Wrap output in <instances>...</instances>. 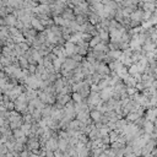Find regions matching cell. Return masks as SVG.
I'll use <instances>...</instances> for the list:
<instances>
[{
  "label": "cell",
  "mask_w": 157,
  "mask_h": 157,
  "mask_svg": "<svg viewBox=\"0 0 157 157\" xmlns=\"http://www.w3.org/2000/svg\"><path fill=\"white\" fill-rule=\"evenodd\" d=\"M153 81H155V79H153L152 75H145L144 76V86H148L150 87Z\"/></svg>",
  "instance_id": "cell-1"
},
{
  "label": "cell",
  "mask_w": 157,
  "mask_h": 157,
  "mask_svg": "<svg viewBox=\"0 0 157 157\" xmlns=\"http://www.w3.org/2000/svg\"><path fill=\"white\" fill-rule=\"evenodd\" d=\"M156 3L153 2V3H145V5H144V9H145V11H150V12H153V10L156 9Z\"/></svg>",
  "instance_id": "cell-2"
},
{
  "label": "cell",
  "mask_w": 157,
  "mask_h": 157,
  "mask_svg": "<svg viewBox=\"0 0 157 157\" xmlns=\"http://www.w3.org/2000/svg\"><path fill=\"white\" fill-rule=\"evenodd\" d=\"M153 124H152V121H150V120H147L146 123H145V130L148 133V134H151L152 131H153Z\"/></svg>",
  "instance_id": "cell-3"
},
{
  "label": "cell",
  "mask_w": 157,
  "mask_h": 157,
  "mask_svg": "<svg viewBox=\"0 0 157 157\" xmlns=\"http://www.w3.org/2000/svg\"><path fill=\"white\" fill-rule=\"evenodd\" d=\"M142 15H144V12L139 10V11H136V12L133 14V20H135V21H141V20H142Z\"/></svg>",
  "instance_id": "cell-4"
},
{
  "label": "cell",
  "mask_w": 157,
  "mask_h": 157,
  "mask_svg": "<svg viewBox=\"0 0 157 157\" xmlns=\"http://www.w3.org/2000/svg\"><path fill=\"white\" fill-rule=\"evenodd\" d=\"M153 155H157V150H156V151H155V152H153Z\"/></svg>",
  "instance_id": "cell-5"
},
{
  "label": "cell",
  "mask_w": 157,
  "mask_h": 157,
  "mask_svg": "<svg viewBox=\"0 0 157 157\" xmlns=\"http://www.w3.org/2000/svg\"><path fill=\"white\" fill-rule=\"evenodd\" d=\"M156 61H157V59H156Z\"/></svg>",
  "instance_id": "cell-6"
}]
</instances>
